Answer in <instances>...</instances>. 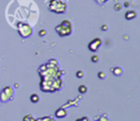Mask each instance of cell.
Returning <instances> with one entry per match:
<instances>
[{"label": "cell", "instance_id": "1", "mask_svg": "<svg viewBox=\"0 0 140 121\" xmlns=\"http://www.w3.org/2000/svg\"><path fill=\"white\" fill-rule=\"evenodd\" d=\"M66 4L62 0H50L48 3V10L56 13H64L66 12Z\"/></svg>", "mask_w": 140, "mask_h": 121}, {"label": "cell", "instance_id": "2", "mask_svg": "<svg viewBox=\"0 0 140 121\" xmlns=\"http://www.w3.org/2000/svg\"><path fill=\"white\" fill-rule=\"evenodd\" d=\"M55 30L60 37H67L72 33V24L69 20H64L55 28Z\"/></svg>", "mask_w": 140, "mask_h": 121}, {"label": "cell", "instance_id": "3", "mask_svg": "<svg viewBox=\"0 0 140 121\" xmlns=\"http://www.w3.org/2000/svg\"><path fill=\"white\" fill-rule=\"evenodd\" d=\"M17 31L20 37L23 38H28L33 34V28L28 23H23V22L17 23Z\"/></svg>", "mask_w": 140, "mask_h": 121}, {"label": "cell", "instance_id": "4", "mask_svg": "<svg viewBox=\"0 0 140 121\" xmlns=\"http://www.w3.org/2000/svg\"><path fill=\"white\" fill-rule=\"evenodd\" d=\"M101 45H102V39L100 38H96L88 43V49L92 52H96L100 48Z\"/></svg>", "mask_w": 140, "mask_h": 121}, {"label": "cell", "instance_id": "5", "mask_svg": "<svg viewBox=\"0 0 140 121\" xmlns=\"http://www.w3.org/2000/svg\"><path fill=\"white\" fill-rule=\"evenodd\" d=\"M55 115H56L57 118H64L67 115V112H66V110L61 108V109H59V110L56 111Z\"/></svg>", "mask_w": 140, "mask_h": 121}, {"label": "cell", "instance_id": "6", "mask_svg": "<svg viewBox=\"0 0 140 121\" xmlns=\"http://www.w3.org/2000/svg\"><path fill=\"white\" fill-rule=\"evenodd\" d=\"M125 17L126 19L128 20H131V19H134L136 17V13L135 11H128L126 13H125Z\"/></svg>", "mask_w": 140, "mask_h": 121}, {"label": "cell", "instance_id": "7", "mask_svg": "<svg viewBox=\"0 0 140 121\" xmlns=\"http://www.w3.org/2000/svg\"><path fill=\"white\" fill-rule=\"evenodd\" d=\"M3 91L7 94V96L9 97V99L10 100H12L13 99V89L11 88V87H6L4 89H3Z\"/></svg>", "mask_w": 140, "mask_h": 121}, {"label": "cell", "instance_id": "8", "mask_svg": "<svg viewBox=\"0 0 140 121\" xmlns=\"http://www.w3.org/2000/svg\"><path fill=\"white\" fill-rule=\"evenodd\" d=\"M111 71H112V73H113L115 76H121V75H122V73H123L122 68H121V67H119V66H116V67L111 68Z\"/></svg>", "mask_w": 140, "mask_h": 121}, {"label": "cell", "instance_id": "9", "mask_svg": "<svg viewBox=\"0 0 140 121\" xmlns=\"http://www.w3.org/2000/svg\"><path fill=\"white\" fill-rule=\"evenodd\" d=\"M30 100H31V102H33V103H38V100H39V97H38V95L37 93H34V94L31 95Z\"/></svg>", "mask_w": 140, "mask_h": 121}, {"label": "cell", "instance_id": "10", "mask_svg": "<svg viewBox=\"0 0 140 121\" xmlns=\"http://www.w3.org/2000/svg\"><path fill=\"white\" fill-rule=\"evenodd\" d=\"M0 99H1V101H2V102H7L8 100H10V99H9V97L7 96V94H6L3 90H2V91H1V93H0Z\"/></svg>", "mask_w": 140, "mask_h": 121}, {"label": "cell", "instance_id": "11", "mask_svg": "<svg viewBox=\"0 0 140 121\" xmlns=\"http://www.w3.org/2000/svg\"><path fill=\"white\" fill-rule=\"evenodd\" d=\"M86 91H87V88H86L84 85H82V86L79 87V92H80L81 94H84Z\"/></svg>", "mask_w": 140, "mask_h": 121}, {"label": "cell", "instance_id": "12", "mask_svg": "<svg viewBox=\"0 0 140 121\" xmlns=\"http://www.w3.org/2000/svg\"><path fill=\"white\" fill-rule=\"evenodd\" d=\"M23 121H35V118L33 117V115H25V116H24Z\"/></svg>", "mask_w": 140, "mask_h": 121}, {"label": "cell", "instance_id": "13", "mask_svg": "<svg viewBox=\"0 0 140 121\" xmlns=\"http://www.w3.org/2000/svg\"><path fill=\"white\" fill-rule=\"evenodd\" d=\"M40 120L41 121H56L52 116H44V117L40 118Z\"/></svg>", "mask_w": 140, "mask_h": 121}, {"label": "cell", "instance_id": "14", "mask_svg": "<svg viewBox=\"0 0 140 121\" xmlns=\"http://www.w3.org/2000/svg\"><path fill=\"white\" fill-rule=\"evenodd\" d=\"M98 78H99V79H102V80L105 79V78H106V73H105L104 71H99V72H98Z\"/></svg>", "mask_w": 140, "mask_h": 121}, {"label": "cell", "instance_id": "15", "mask_svg": "<svg viewBox=\"0 0 140 121\" xmlns=\"http://www.w3.org/2000/svg\"><path fill=\"white\" fill-rule=\"evenodd\" d=\"M76 76H77L79 79L83 78V71H82V70H79V71H77V72H76Z\"/></svg>", "mask_w": 140, "mask_h": 121}, {"label": "cell", "instance_id": "16", "mask_svg": "<svg viewBox=\"0 0 140 121\" xmlns=\"http://www.w3.org/2000/svg\"><path fill=\"white\" fill-rule=\"evenodd\" d=\"M98 61H99V57H98L97 55H93V56L91 57V62H92V63L95 64V63H97Z\"/></svg>", "mask_w": 140, "mask_h": 121}, {"label": "cell", "instance_id": "17", "mask_svg": "<svg viewBox=\"0 0 140 121\" xmlns=\"http://www.w3.org/2000/svg\"><path fill=\"white\" fill-rule=\"evenodd\" d=\"M46 30L45 29H42V30H39V32H38V36L39 37H44L45 35H46Z\"/></svg>", "mask_w": 140, "mask_h": 121}, {"label": "cell", "instance_id": "18", "mask_svg": "<svg viewBox=\"0 0 140 121\" xmlns=\"http://www.w3.org/2000/svg\"><path fill=\"white\" fill-rule=\"evenodd\" d=\"M121 8H122V6H121L120 3H117V4L114 5V10H115V11H120Z\"/></svg>", "mask_w": 140, "mask_h": 121}, {"label": "cell", "instance_id": "19", "mask_svg": "<svg viewBox=\"0 0 140 121\" xmlns=\"http://www.w3.org/2000/svg\"><path fill=\"white\" fill-rule=\"evenodd\" d=\"M76 121H89V120H88V117H87V116H83V117L77 119Z\"/></svg>", "mask_w": 140, "mask_h": 121}, {"label": "cell", "instance_id": "20", "mask_svg": "<svg viewBox=\"0 0 140 121\" xmlns=\"http://www.w3.org/2000/svg\"><path fill=\"white\" fill-rule=\"evenodd\" d=\"M108 0H96V2L98 3V4H100V5H103L104 3H106Z\"/></svg>", "mask_w": 140, "mask_h": 121}, {"label": "cell", "instance_id": "21", "mask_svg": "<svg viewBox=\"0 0 140 121\" xmlns=\"http://www.w3.org/2000/svg\"><path fill=\"white\" fill-rule=\"evenodd\" d=\"M101 30H102V31H107V30H108V25L104 24V25L101 27Z\"/></svg>", "mask_w": 140, "mask_h": 121}, {"label": "cell", "instance_id": "22", "mask_svg": "<svg viewBox=\"0 0 140 121\" xmlns=\"http://www.w3.org/2000/svg\"><path fill=\"white\" fill-rule=\"evenodd\" d=\"M129 5H130V4H129V3H128V2H127V3H125V4H124V6H125V7H129Z\"/></svg>", "mask_w": 140, "mask_h": 121}]
</instances>
